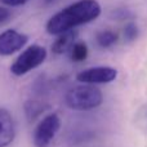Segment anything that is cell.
I'll use <instances>...</instances> for the list:
<instances>
[{
  "mask_svg": "<svg viewBox=\"0 0 147 147\" xmlns=\"http://www.w3.org/2000/svg\"><path fill=\"white\" fill-rule=\"evenodd\" d=\"M9 17H10V12H9V10H8L7 8L0 7V23L5 22V21H7Z\"/></svg>",
  "mask_w": 147,
  "mask_h": 147,
  "instance_id": "cell-14",
  "label": "cell"
},
{
  "mask_svg": "<svg viewBox=\"0 0 147 147\" xmlns=\"http://www.w3.org/2000/svg\"><path fill=\"white\" fill-rule=\"evenodd\" d=\"M70 52H71V59L74 62H83L88 57V47L83 41L75 43Z\"/></svg>",
  "mask_w": 147,
  "mask_h": 147,
  "instance_id": "cell-10",
  "label": "cell"
},
{
  "mask_svg": "<svg viewBox=\"0 0 147 147\" xmlns=\"http://www.w3.org/2000/svg\"><path fill=\"white\" fill-rule=\"evenodd\" d=\"M16 136V124L8 110L0 107V147H7Z\"/></svg>",
  "mask_w": 147,
  "mask_h": 147,
  "instance_id": "cell-7",
  "label": "cell"
},
{
  "mask_svg": "<svg viewBox=\"0 0 147 147\" xmlns=\"http://www.w3.org/2000/svg\"><path fill=\"white\" fill-rule=\"evenodd\" d=\"M61 128V119L57 114H49L36 125L34 130V145L35 147H49L56 134Z\"/></svg>",
  "mask_w": 147,
  "mask_h": 147,
  "instance_id": "cell-4",
  "label": "cell"
},
{
  "mask_svg": "<svg viewBox=\"0 0 147 147\" xmlns=\"http://www.w3.org/2000/svg\"><path fill=\"white\" fill-rule=\"evenodd\" d=\"M26 115L30 120H34L44 111V105L41 102H38V101H28L26 103Z\"/></svg>",
  "mask_w": 147,
  "mask_h": 147,
  "instance_id": "cell-11",
  "label": "cell"
},
{
  "mask_svg": "<svg viewBox=\"0 0 147 147\" xmlns=\"http://www.w3.org/2000/svg\"><path fill=\"white\" fill-rule=\"evenodd\" d=\"M138 36V27L136 23L133 22H129L125 25L124 27V38L127 41H133L136 40Z\"/></svg>",
  "mask_w": 147,
  "mask_h": 147,
  "instance_id": "cell-12",
  "label": "cell"
},
{
  "mask_svg": "<svg viewBox=\"0 0 147 147\" xmlns=\"http://www.w3.org/2000/svg\"><path fill=\"white\" fill-rule=\"evenodd\" d=\"M101 14V5L96 0H79L54 14L47 23V32L59 35L84 23L94 21Z\"/></svg>",
  "mask_w": 147,
  "mask_h": 147,
  "instance_id": "cell-1",
  "label": "cell"
},
{
  "mask_svg": "<svg viewBox=\"0 0 147 147\" xmlns=\"http://www.w3.org/2000/svg\"><path fill=\"white\" fill-rule=\"evenodd\" d=\"M65 102L71 110L90 111L102 105L103 94L101 89L92 84H81V85L74 86L67 92Z\"/></svg>",
  "mask_w": 147,
  "mask_h": 147,
  "instance_id": "cell-2",
  "label": "cell"
},
{
  "mask_svg": "<svg viewBox=\"0 0 147 147\" xmlns=\"http://www.w3.org/2000/svg\"><path fill=\"white\" fill-rule=\"evenodd\" d=\"M117 78V71L112 67H92L83 70L76 75V80L81 84H106L111 83Z\"/></svg>",
  "mask_w": 147,
  "mask_h": 147,
  "instance_id": "cell-5",
  "label": "cell"
},
{
  "mask_svg": "<svg viewBox=\"0 0 147 147\" xmlns=\"http://www.w3.org/2000/svg\"><path fill=\"white\" fill-rule=\"evenodd\" d=\"M28 38L16 30H7L0 34V56H10L26 45Z\"/></svg>",
  "mask_w": 147,
  "mask_h": 147,
  "instance_id": "cell-6",
  "label": "cell"
},
{
  "mask_svg": "<svg viewBox=\"0 0 147 147\" xmlns=\"http://www.w3.org/2000/svg\"><path fill=\"white\" fill-rule=\"evenodd\" d=\"M47 58V49L38 44L30 45L17 57L13 65L10 66V71L16 76H22L25 74L32 71L39 67Z\"/></svg>",
  "mask_w": 147,
  "mask_h": 147,
  "instance_id": "cell-3",
  "label": "cell"
},
{
  "mask_svg": "<svg viewBox=\"0 0 147 147\" xmlns=\"http://www.w3.org/2000/svg\"><path fill=\"white\" fill-rule=\"evenodd\" d=\"M117 41V34L111 30H103L97 34V43L102 48H110Z\"/></svg>",
  "mask_w": 147,
  "mask_h": 147,
  "instance_id": "cell-9",
  "label": "cell"
},
{
  "mask_svg": "<svg viewBox=\"0 0 147 147\" xmlns=\"http://www.w3.org/2000/svg\"><path fill=\"white\" fill-rule=\"evenodd\" d=\"M78 38V31L76 30H69L65 32L59 34L57 40L52 45V51L54 54H63L69 52L72 48V45L76 43Z\"/></svg>",
  "mask_w": 147,
  "mask_h": 147,
  "instance_id": "cell-8",
  "label": "cell"
},
{
  "mask_svg": "<svg viewBox=\"0 0 147 147\" xmlns=\"http://www.w3.org/2000/svg\"><path fill=\"white\" fill-rule=\"evenodd\" d=\"M3 4L8 5V7H18V5H23L28 1V0H0Z\"/></svg>",
  "mask_w": 147,
  "mask_h": 147,
  "instance_id": "cell-13",
  "label": "cell"
}]
</instances>
